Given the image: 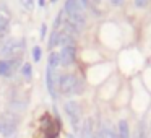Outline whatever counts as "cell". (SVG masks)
Masks as SVG:
<instances>
[{
    "label": "cell",
    "mask_w": 151,
    "mask_h": 138,
    "mask_svg": "<svg viewBox=\"0 0 151 138\" xmlns=\"http://www.w3.org/2000/svg\"><path fill=\"white\" fill-rule=\"evenodd\" d=\"M59 91L62 93L63 96H72V94H80L83 91V85L75 75L72 73H63V75L59 76Z\"/></svg>",
    "instance_id": "obj_1"
},
{
    "label": "cell",
    "mask_w": 151,
    "mask_h": 138,
    "mask_svg": "<svg viewBox=\"0 0 151 138\" xmlns=\"http://www.w3.org/2000/svg\"><path fill=\"white\" fill-rule=\"evenodd\" d=\"M24 49L23 41L15 39V37H8V39L0 42V57L4 59H17V55Z\"/></svg>",
    "instance_id": "obj_2"
},
{
    "label": "cell",
    "mask_w": 151,
    "mask_h": 138,
    "mask_svg": "<svg viewBox=\"0 0 151 138\" xmlns=\"http://www.w3.org/2000/svg\"><path fill=\"white\" fill-rule=\"evenodd\" d=\"M17 124H18V119L17 115L10 114H2L0 115V135L4 138H12L17 132Z\"/></svg>",
    "instance_id": "obj_3"
},
{
    "label": "cell",
    "mask_w": 151,
    "mask_h": 138,
    "mask_svg": "<svg viewBox=\"0 0 151 138\" xmlns=\"http://www.w3.org/2000/svg\"><path fill=\"white\" fill-rule=\"evenodd\" d=\"M63 109H65V114L68 117L72 127L75 128V132H80V127H81L80 125V122H81V107H80V104L76 101H67Z\"/></svg>",
    "instance_id": "obj_4"
},
{
    "label": "cell",
    "mask_w": 151,
    "mask_h": 138,
    "mask_svg": "<svg viewBox=\"0 0 151 138\" xmlns=\"http://www.w3.org/2000/svg\"><path fill=\"white\" fill-rule=\"evenodd\" d=\"M18 62H20V57H17V59H2L0 60V76H12L18 67Z\"/></svg>",
    "instance_id": "obj_5"
},
{
    "label": "cell",
    "mask_w": 151,
    "mask_h": 138,
    "mask_svg": "<svg viewBox=\"0 0 151 138\" xmlns=\"http://www.w3.org/2000/svg\"><path fill=\"white\" fill-rule=\"evenodd\" d=\"M59 55H60V65H63V67L72 65V63L75 62V57H76L75 46H65V47H62V50H60Z\"/></svg>",
    "instance_id": "obj_6"
},
{
    "label": "cell",
    "mask_w": 151,
    "mask_h": 138,
    "mask_svg": "<svg viewBox=\"0 0 151 138\" xmlns=\"http://www.w3.org/2000/svg\"><path fill=\"white\" fill-rule=\"evenodd\" d=\"M59 81V76H57L55 70L49 68L47 67V73H46V83H47V89H49V94L52 99L57 98V93H55V83Z\"/></svg>",
    "instance_id": "obj_7"
},
{
    "label": "cell",
    "mask_w": 151,
    "mask_h": 138,
    "mask_svg": "<svg viewBox=\"0 0 151 138\" xmlns=\"http://www.w3.org/2000/svg\"><path fill=\"white\" fill-rule=\"evenodd\" d=\"M96 138H119L117 137V132L111 127L109 124L102 122L98 128V133H96Z\"/></svg>",
    "instance_id": "obj_8"
},
{
    "label": "cell",
    "mask_w": 151,
    "mask_h": 138,
    "mask_svg": "<svg viewBox=\"0 0 151 138\" xmlns=\"http://www.w3.org/2000/svg\"><path fill=\"white\" fill-rule=\"evenodd\" d=\"M80 137L81 138H94V125H93L91 119H86L80 127Z\"/></svg>",
    "instance_id": "obj_9"
},
{
    "label": "cell",
    "mask_w": 151,
    "mask_h": 138,
    "mask_svg": "<svg viewBox=\"0 0 151 138\" xmlns=\"http://www.w3.org/2000/svg\"><path fill=\"white\" fill-rule=\"evenodd\" d=\"M117 137H119V138H130V128H128L127 120H120V122H119Z\"/></svg>",
    "instance_id": "obj_10"
},
{
    "label": "cell",
    "mask_w": 151,
    "mask_h": 138,
    "mask_svg": "<svg viewBox=\"0 0 151 138\" xmlns=\"http://www.w3.org/2000/svg\"><path fill=\"white\" fill-rule=\"evenodd\" d=\"M8 23H10V18H8V15L0 12V34H5V33L8 31Z\"/></svg>",
    "instance_id": "obj_11"
},
{
    "label": "cell",
    "mask_w": 151,
    "mask_h": 138,
    "mask_svg": "<svg viewBox=\"0 0 151 138\" xmlns=\"http://www.w3.org/2000/svg\"><path fill=\"white\" fill-rule=\"evenodd\" d=\"M60 65V55L57 52H50L49 55V63H47V67L52 70H57V67Z\"/></svg>",
    "instance_id": "obj_12"
},
{
    "label": "cell",
    "mask_w": 151,
    "mask_h": 138,
    "mask_svg": "<svg viewBox=\"0 0 151 138\" xmlns=\"http://www.w3.org/2000/svg\"><path fill=\"white\" fill-rule=\"evenodd\" d=\"M10 109H12L13 112H17V111H18V112H23L24 109H26V102L15 99V101H12V102H10Z\"/></svg>",
    "instance_id": "obj_13"
},
{
    "label": "cell",
    "mask_w": 151,
    "mask_h": 138,
    "mask_svg": "<svg viewBox=\"0 0 151 138\" xmlns=\"http://www.w3.org/2000/svg\"><path fill=\"white\" fill-rule=\"evenodd\" d=\"M59 36H60V31H52V34H50V39H49V47L50 49H54L55 46H59Z\"/></svg>",
    "instance_id": "obj_14"
},
{
    "label": "cell",
    "mask_w": 151,
    "mask_h": 138,
    "mask_svg": "<svg viewBox=\"0 0 151 138\" xmlns=\"http://www.w3.org/2000/svg\"><path fill=\"white\" fill-rule=\"evenodd\" d=\"M133 138H146V127H145L143 122H140L137 127V132H135V137Z\"/></svg>",
    "instance_id": "obj_15"
},
{
    "label": "cell",
    "mask_w": 151,
    "mask_h": 138,
    "mask_svg": "<svg viewBox=\"0 0 151 138\" xmlns=\"http://www.w3.org/2000/svg\"><path fill=\"white\" fill-rule=\"evenodd\" d=\"M21 73H23V76H24L26 80H29L31 75H33V67H31L29 63H24L23 68H21Z\"/></svg>",
    "instance_id": "obj_16"
},
{
    "label": "cell",
    "mask_w": 151,
    "mask_h": 138,
    "mask_svg": "<svg viewBox=\"0 0 151 138\" xmlns=\"http://www.w3.org/2000/svg\"><path fill=\"white\" fill-rule=\"evenodd\" d=\"M33 59L34 60H36V62H39V60H41V47H34V49H33Z\"/></svg>",
    "instance_id": "obj_17"
},
{
    "label": "cell",
    "mask_w": 151,
    "mask_h": 138,
    "mask_svg": "<svg viewBox=\"0 0 151 138\" xmlns=\"http://www.w3.org/2000/svg\"><path fill=\"white\" fill-rule=\"evenodd\" d=\"M148 2H150V0H135V5H137L138 8H145L148 5Z\"/></svg>",
    "instance_id": "obj_18"
},
{
    "label": "cell",
    "mask_w": 151,
    "mask_h": 138,
    "mask_svg": "<svg viewBox=\"0 0 151 138\" xmlns=\"http://www.w3.org/2000/svg\"><path fill=\"white\" fill-rule=\"evenodd\" d=\"M21 4H23V7L24 8H28V10H31V8H33V0H21Z\"/></svg>",
    "instance_id": "obj_19"
},
{
    "label": "cell",
    "mask_w": 151,
    "mask_h": 138,
    "mask_svg": "<svg viewBox=\"0 0 151 138\" xmlns=\"http://www.w3.org/2000/svg\"><path fill=\"white\" fill-rule=\"evenodd\" d=\"M80 4H81L83 8H88L89 4H91V0H80Z\"/></svg>",
    "instance_id": "obj_20"
},
{
    "label": "cell",
    "mask_w": 151,
    "mask_h": 138,
    "mask_svg": "<svg viewBox=\"0 0 151 138\" xmlns=\"http://www.w3.org/2000/svg\"><path fill=\"white\" fill-rule=\"evenodd\" d=\"M111 4L114 5V7H120V5L124 4V0H111Z\"/></svg>",
    "instance_id": "obj_21"
},
{
    "label": "cell",
    "mask_w": 151,
    "mask_h": 138,
    "mask_svg": "<svg viewBox=\"0 0 151 138\" xmlns=\"http://www.w3.org/2000/svg\"><path fill=\"white\" fill-rule=\"evenodd\" d=\"M46 31H47V28H46V24H42L41 26V39H42L44 36H46Z\"/></svg>",
    "instance_id": "obj_22"
},
{
    "label": "cell",
    "mask_w": 151,
    "mask_h": 138,
    "mask_svg": "<svg viewBox=\"0 0 151 138\" xmlns=\"http://www.w3.org/2000/svg\"><path fill=\"white\" fill-rule=\"evenodd\" d=\"M93 4H99V2H101V0H91Z\"/></svg>",
    "instance_id": "obj_23"
},
{
    "label": "cell",
    "mask_w": 151,
    "mask_h": 138,
    "mask_svg": "<svg viewBox=\"0 0 151 138\" xmlns=\"http://www.w3.org/2000/svg\"><path fill=\"white\" fill-rule=\"evenodd\" d=\"M67 138H75V137H73V135H68V137H67Z\"/></svg>",
    "instance_id": "obj_24"
},
{
    "label": "cell",
    "mask_w": 151,
    "mask_h": 138,
    "mask_svg": "<svg viewBox=\"0 0 151 138\" xmlns=\"http://www.w3.org/2000/svg\"><path fill=\"white\" fill-rule=\"evenodd\" d=\"M150 135H151V124H150Z\"/></svg>",
    "instance_id": "obj_25"
}]
</instances>
